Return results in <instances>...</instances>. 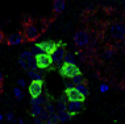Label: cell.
Wrapping results in <instances>:
<instances>
[{"label": "cell", "instance_id": "cell-24", "mask_svg": "<svg viewBox=\"0 0 125 124\" xmlns=\"http://www.w3.org/2000/svg\"><path fill=\"white\" fill-rule=\"evenodd\" d=\"M43 108H45L49 113H55V112H57V111H55V106H54L53 102H50V100H49L48 103H46L45 106H43Z\"/></svg>", "mask_w": 125, "mask_h": 124}, {"label": "cell", "instance_id": "cell-27", "mask_svg": "<svg viewBox=\"0 0 125 124\" xmlns=\"http://www.w3.org/2000/svg\"><path fill=\"white\" fill-rule=\"evenodd\" d=\"M17 63H19L20 66H21L22 69L25 70V71H29V68H28V63H26V61H25V59H22V58H19V59H17Z\"/></svg>", "mask_w": 125, "mask_h": 124}, {"label": "cell", "instance_id": "cell-17", "mask_svg": "<svg viewBox=\"0 0 125 124\" xmlns=\"http://www.w3.org/2000/svg\"><path fill=\"white\" fill-rule=\"evenodd\" d=\"M63 63H70V65H75L76 63V57L71 52H66V56L63 58Z\"/></svg>", "mask_w": 125, "mask_h": 124}, {"label": "cell", "instance_id": "cell-4", "mask_svg": "<svg viewBox=\"0 0 125 124\" xmlns=\"http://www.w3.org/2000/svg\"><path fill=\"white\" fill-rule=\"evenodd\" d=\"M109 33L112 36V38L121 41L125 37V25L121 24V23H115L109 26Z\"/></svg>", "mask_w": 125, "mask_h": 124}, {"label": "cell", "instance_id": "cell-19", "mask_svg": "<svg viewBox=\"0 0 125 124\" xmlns=\"http://www.w3.org/2000/svg\"><path fill=\"white\" fill-rule=\"evenodd\" d=\"M26 74L32 81H38V82H43L42 81V75L40 74L38 71H32V70H29V71H26Z\"/></svg>", "mask_w": 125, "mask_h": 124}, {"label": "cell", "instance_id": "cell-36", "mask_svg": "<svg viewBox=\"0 0 125 124\" xmlns=\"http://www.w3.org/2000/svg\"><path fill=\"white\" fill-rule=\"evenodd\" d=\"M17 122H19V124H25V122H24V119H22V118H20Z\"/></svg>", "mask_w": 125, "mask_h": 124}, {"label": "cell", "instance_id": "cell-33", "mask_svg": "<svg viewBox=\"0 0 125 124\" xmlns=\"http://www.w3.org/2000/svg\"><path fill=\"white\" fill-rule=\"evenodd\" d=\"M74 87H75V86H74V85H73V83H71V82H70V83H66V90H70V89H74Z\"/></svg>", "mask_w": 125, "mask_h": 124}, {"label": "cell", "instance_id": "cell-9", "mask_svg": "<svg viewBox=\"0 0 125 124\" xmlns=\"http://www.w3.org/2000/svg\"><path fill=\"white\" fill-rule=\"evenodd\" d=\"M20 58L25 59L26 63H28V68L29 70H32V71H36L37 69V61H36V57L30 53V50H24V52L20 54Z\"/></svg>", "mask_w": 125, "mask_h": 124}, {"label": "cell", "instance_id": "cell-14", "mask_svg": "<svg viewBox=\"0 0 125 124\" xmlns=\"http://www.w3.org/2000/svg\"><path fill=\"white\" fill-rule=\"evenodd\" d=\"M49 102V96H37V98H32L30 99V106L36 107V106H45Z\"/></svg>", "mask_w": 125, "mask_h": 124}, {"label": "cell", "instance_id": "cell-21", "mask_svg": "<svg viewBox=\"0 0 125 124\" xmlns=\"http://www.w3.org/2000/svg\"><path fill=\"white\" fill-rule=\"evenodd\" d=\"M58 115H57V112L55 113H49V118L48 120L45 122V124H58Z\"/></svg>", "mask_w": 125, "mask_h": 124}, {"label": "cell", "instance_id": "cell-7", "mask_svg": "<svg viewBox=\"0 0 125 124\" xmlns=\"http://www.w3.org/2000/svg\"><path fill=\"white\" fill-rule=\"evenodd\" d=\"M28 91L30 98H37L41 96L42 91H43V82H38V81H32V83L28 86Z\"/></svg>", "mask_w": 125, "mask_h": 124}, {"label": "cell", "instance_id": "cell-34", "mask_svg": "<svg viewBox=\"0 0 125 124\" xmlns=\"http://www.w3.org/2000/svg\"><path fill=\"white\" fill-rule=\"evenodd\" d=\"M5 40V36H4V33H3L1 31H0V44H1L3 41Z\"/></svg>", "mask_w": 125, "mask_h": 124}, {"label": "cell", "instance_id": "cell-37", "mask_svg": "<svg viewBox=\"0 0 125 124\" xmlns=\"http://www.w3.org/2000/svg\"><path fill=\"white\" fill-rule=\"evenodd\" d=\"M3 119H4V116H3V113H0V122H1Z\"/></svg>", "mask_w": 125, "mask_h": 124}, {"label": "cell", "instance_id": "cell-10", "mask_svg": "<svg viewBox=\"0 0 125 124\" xmlns=\"http://www.w3.org/2000/svg\"><path fill=\"white\" fill-rule=\"evenodd\" d=\"M65 96L67 99V102H84V96L80 95L79 92L76 91V89H70V90H65Z\"/></svg>", "mask_w": 125, "mask_h": 124}, {"label": "cell", "instance_id": "cell-20", "mask_svg": "<svg viewBox=\"0 0 125 124\" xmlns=\"http://www.w3.org/2000/svg\"><path fill=\"white\" fill-rule=\"evenodd\" d=\"M42 110H43V106H36V107H32L30 115H32L33 118H40V115H41Z\"/></svg>", "mask_w": 125, "mask_h": 124}, {"label": "cell", "instance_id": "cell-8", "mask_svg": "<svg viewBox=\"0 0 125 124\" xmlns=\"http://www.w3.org/2000/svg\"><path fill=\"white\" fill-rule=\"evenodd\" d=\"M58 45H59V42H54V41H52V40H46V41L37 42L36 44V46H38V48L41 49L43 53L50 54V56H52V53L57 49V46H58Z\"/></svg>", "mask_w": 125, "mask_h": 124}, {"label": "cell", "instance_id": "cell-3", "mask_svg": "<svg viewBox=\"0 0 125 124\" xmlns=\"http://www.w3.org/2000/svg\"><path fill=\"white\" fill-rule=\"evenodd\" d=\"M24 36L26 41H36L40 37V29L37 28L36 24L29 23L24 26Z\"/></svg>", "mask_w": 125, "mask_h": 124}, {"label": "cell", "instance_id": "cell-35", "mask_svg": "<svg viewBox=\"0 0 125 124\" xmlns=\"http://www.w3.org/2000/svg\"><path fill=\"white\" fill-rule=\"evenodd\" d=\"M3 79H4V77H3V73L0 71V86H1V83H3Z\"/></svg>", "mask_w": 125, "mask_h": 124}, {"label": "cell", "instance_id": "cell-22", "mask_svg": "<svg viewBox=\"0 0 125 124\" xmlns=\"http://www.w3.org/2000/svg\"><path fill=\"white\" fill-rule=\"evenodd\" d=\"M112 57H113V50L112 49H105L101 53V59H104V61H108V59H111Z\"/></svg>", "mask_w": 125, "mask_h": 124}, {"label": "cell", "instance_id": "cell-31", "mask_svg": "<svg viewBox=\"0 0 125 124\" xmlns=\"http://www.w3.org/2000/svg\"><path fill=\"white\" fill-rule=\"evenodd\" d=\"M26 86V83H25V81L22 78H20V79H17V87H20V89H22V87H25Z\"/></svg>", "mask_w": 125, "mask_h": 124}, {"label": "cell", "instance_id": "cell-2", "mask_svg": "<svg viewBox=\"0 0 125 124\" xmlns=\"http://www.w3.org/2000/svg\"><path fill=\"white\" fill-rule=\"evenodd\" d=\"M90 42H91V37H90L88 32L78 31L74 34V44H75L78 48H86V46L90 45Z\"/></svg>", "mask_w": 125, "mask_h": 124}, {"label": "cell", "instance_id": "cell-5", "mask_svg": "<svg viewBox=\"0 0 125 124\" xmlns=\"http://www.w3.org/2000/svg\"><path fill=\"white\" fill-rule=\"evenodd\" d=\"M66 56V49H65V44L59 42V45L57 46V49L52 53V59H53V63L55 65H61L63 62V58Z\"/></svg>", "mask_w": 125, "mask_h": 124}, {"label": "cell", "instance_id": "cell-32", "mask_svg": "<svg viewBox=\"0 0 125 124\" xmlns=\"http://www.w3.org/2000/svg\"><path fill=\"white\" fill-rule=\"evenodd\" d=\"M34 124H45V122H42L40 118H34Z\"/></svg>", "mask_w": 125, "mask_h": 124}, {"label": "cell", "instance_id": "cell-1", "mask_svg": "<svg viewBox=\"0 0 125 124\" xmlns=\"http://www.w3.org/2000/svg\"><path fill=\"white\" fill-rule=\"evenodd\" d=\"M59 74L65 78H69V79H73L75 75L78 74H82L80 73V69L78 68V65H70V63H62L59 68Z\"/></svg>", "mask_w": 125, "mask_h": 124}, {"label": "cell", "instance_id": "cell-6", "mask_svg": "<svg viewBox=\"0 0 125 124\" xmlns=\"http://www.w3.org/2000/svg\"><path fill=\"white\" fill-rule=\"evenodd\" d=\"M36 61H37V68L41 69V70L49 69L50 66L53 65L52 56H50V54H46V53H42V54L37 56V57H36Z\"/></svg>", "mask_w": 125, "mask_h": 124}, {"label": "cell", "instance_id": "cell-11", "mask_svg": "<svg viewBox=\"0 0 125 124\" xmlns=\"http://www.w3.org/2000/svg\"><path fill=\"white\" fill-rule=\"evenodd\" d=\"M24 41H26L25 36L22 34V33H20V32L13 33V34H11V36H8V37H7V44H8V45H12V46L19 45V44H21V42H24Z\"/></svg>", "mask_w": 125, "mask_h": 124}, {"label": "cell", "instance_id": "cell-15", "mask_svg": "<svg viewBox=\"0 0 125 124\" xmlns=\"http://www.w3.org/2000/svg\"><path fill=\"white\" fill-rule=\"evenodd\" d=\"M67 99L66 96H61V98L57 100L55 103V111L57 112H61V111H67Z\"/></svg>", "mask_w": 125, "mask_h": 124}, {"label": "cell", "instance_id": "cell-30", "mask_svg": "<svg viewBox=\"0 0 125 124\" xmlns=\"http://www.w3.org/2000/svg\"><path fill=\"white\" fill-rule=\"evenodd\" d=\"M5 119L8 120V122H15V113L13 112H7Z\"/></svg>", "mask_w": 125, "mask_h": 124}, {"label": "cell", "instance_id": "cell-18", "mask_svg": "<svg viewBox=\"0 0 125 124\" xmlns=\"http://www.w3.org/2000/svg\"><path fill=\"white\" fill-rule=\"evenodd\" d=\"M75 89H76V91L80 94V95H83L84 98H87L88 96V94H90V90H88V87H87L84 83H80V85H78L75 86Z\"/></svg>", "mask_w": 125, "mask_h": 124}, {"label": "cell", "instance_id": "cell-23", "mask_svg": "<svg viewBox=\"0 0 125 124\" xmlns=\"http://www.w3.org/2000/svg\"><path fill=\"white\" fill-rule=\"evenodd\" d=\"M13 95H15V98L17 100H21L24 98V94H22V90L20 89V87H15L13 89Z\"/></svg>", "mask_w": 125, "mask_h": 124}, {"label": "cell", "instance_id": "cell-16", "mask_svg": "<svg viewBox=\"0 0 125 124\" xmlns=\"http://www.w3.org/2000/svg\"><path fill=\"white\" fill-rule=\"evenodd\" d=\"M57 115H58V122L59 123H66V122H70L73 116L70 115L67 111H61V112H57Z\"/></svg>", "mask_w": 125, "mask_h": 124}, {"label": "cell", "instance_id": "cell-29", "mask_svg": "<svg viewBox=\"0 0 125 124\" xmlns=\"http://www.w3.org/2000/svg\"><path fill=\"white\" fill-rule=\"evenodd\" d=\"M48 118H49V112L46 111L45 108H43L42 112H41V115H40V119H41L42 122H46V120H48Z\"/></svg>", "mask_w": 125, "mask_h": 124}, {"label": "cell", "instance_id": "cell-28", "mask_svg": "<svg viewBox=\"0 0 125 124\" xmlns=\"http://www.w3.org/2000/svg\"><path fill=\"white\" fill-rule=\"evenodd\" d=\"M99 90H100L101 94H105V92L109 91V86H108L107 83H101V85L99 86Z\"/></svg>", "mask_w": 125, "mask_h": 124}, {"label": "cell", "instance_id": "cell-13", "mask_svg": "<svg viewBox=\"0 0 125 124\" xmlns=\"http://www.w3.org/2000/svg\"><path fill=\"white\" fill-rule=\"evenodd\" d=\"M66 8V0H54L53 3V12L55 15H59Z\"/></svg>", "mask_w": 125, "mask_h": 124}, {"label": "cell", "instance_id": "cell-12", "mask_svg": "<svg viewBox=\"0 0 125 124\" xmlns=\"http://www.w3.org/2000/svg\"><path fill=\"white\" fill-rule=\"evenodd\" d=\"M82 108H83L82 102H69L67 103V112L71 116L78 115V113L82 111Z\"/></svg>", "mask_w": 125, "mask_h": 124}, {"label": "cell", "instance_id": "cell-25", "mask_svg": "<svg viewBox=\"0 0 125 124\" xmlns=\"http://www.w3.org/2000/svg\"><path fill=\"white\" fill-rule=\"evenodd\" d=\"M71 81H73L71 83H73L74 86H78V85H80V83H83V82H84V78H83V75H82V74H78V75L74 77Z\"/></svg>", "mask_w": 125, "mask_h": 124}, {"label": "cell", "instance_id": "cell-26", "mask_svg": "<svg viewBox=\"0 0 125 124\" xmlns=\"http://www.w3.org/2000/svg\"><path fill=\"white\" fill-rule=\"evenodd\" d=\"M30 53H32V54L33 56H34V57H37V56H40V54H42V50L41 49H40L38 48V46H36V45H33L32 46V49H30Z\"/></svg>", "mask_w": 125, "mask_h": 124}]
</instances>
